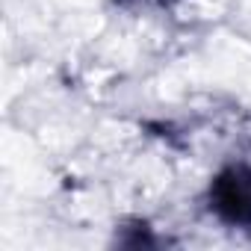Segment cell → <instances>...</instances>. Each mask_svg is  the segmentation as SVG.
Here are the masks:
<instances>
[{
  "instance_id": "1",
  "label": "cell",
  "mask_w": 251,
  "mask_h": 251,
  "mask_svg": "<svg viewBox=\"0 0 251 251\" xmlns=\"http://www.w3.org/2000/svg\"><path fill=\"white\" fill-rule=\"evenodd\" d=\"M210 213L230 227H251V166L236 163L222 169L207 192Z\"/></svg>"
}]
</instances>
